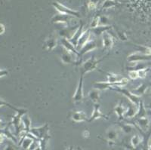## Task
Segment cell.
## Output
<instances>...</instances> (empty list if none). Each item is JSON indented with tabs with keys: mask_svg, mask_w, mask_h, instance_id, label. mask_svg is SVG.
Segmentation results:
<instances>
[{
	"mask_svg": "<svg viewBox=\"0 0 151 150\" xmlns=\"http://www.w3.org/2000/svg\"><path fill=\"white\" fill-rule=\"evenodd\" d=\"M104 58H102V59H99L98 60L94 55L91 56V57L88 58L86 61H85L83 63V66H82V68H81V75H85L88 72H90L93 71L95 69L97 68L98 65L99 64V63L101 61L104 60Z\"/></svg>",
	"mask_w": 151,
	"mask_h": 150,
	"instance_id": "6da1fadb",
	"label": "cell"
},
{
	"mask_svg": "<svg viewBox=\"0 0 151 150\" xmlns=\"http://www.w3.org/2000/svg\"><path fill=\"white\" fill-rule=\"evenodd\" d=\"M110 89L115 90V91H117V92H120L121 94H123V95L125 96L132 104H134V105H135V106H138V105H139L140 97L134 94L132 92H131L130 90L124 88L122 87H114L111 88Z\"/></svg>",
	"mask_w": 151,
	"mask_h": 150,
	"instance_id": "7a4b0ae2",
	"label": "cell"
},
{
	"mask_svg": "<svg viewBox=\"0 0 151 150\" xmlns=\"http://www.w3.org/2000/svg\"><path fill=\"white\" fill-rule=\"evenodd\" d=\"M29 133L33 136H34L36 140H42L45 138V136H48V125L45 124L39 128H30Z\"/></svg>",
	"mask_w": 151,
	"mask_h": 150,
	"instance_id": "3957f363",
	"label": "cell"
},
{
	"mask_svg": "<svg viewBox=\"0 0 151 150\" xmlns=\"http://www.w3.org/2000/svg\"><path fill=\"white\" fill-rule=\"evenodd\" d=\"M52 5L58 11L60 12V14H67V15H70L76 17H80V14L77 11H74L71 9H69V8L66 7L65 5L60 4V2H52Z\"/></svg>",
	"mask_w": 151,
	"mask_h": 150,
	"instance_id": "277c9868",
	"label": "cell"
},
{
	"mask_svg": "<svg viewBox=\"0 0 151 150\" xmlns=\"http://www.w3.org/2000/svg\"><path fill=\"white\" fill-rule=\"evenodd\" d=\"M83 79L84 75H80L79 79V83L76 89V91L73 96V100L74 103L81 102L84 98V93H83Z\"/></svg>",
	"mask_w": 151,
	"mask_h": 150,
	"instance_id": "5b68a950",
	"label": "cell"
},
{
	"mask_svg": "<svg viewBox=\"0 0 151 150\" xmlns=\"http://www.w3.org/2000/svg\"><path fill=\"white\" fill-rule=\"evenodd\" d=\"M97 47H98V45H97L96 42L94 41V40L90 39L89 41L88 42H86V44L79 49V57H81L84 56L86 54L94 51V50L96 49Z\"/></svg>",
	"mask_w": 151,
	"mask_h": 150,
	"instance_id": "8992f818",
	"label": "cell"
},
{
	"mask_svg": "<svg viewBox=\"0 0 151 150\" xmlns=\"http://www.w3.org/2000/svg\"><path fill=\"white\" fill-rule=\"evenodd\" d=\"M150 59V56L145 55L141 52H135L132 53L128 56L127 60L129 63H137L140 61H144V60H148Z\"/></svg>",
	"mask_w": 151,
	"mask_h": 150,
	"instance_id": "52a82bcc",
	"label": "cell"
},
{
	"mask_svg": "<svg viewBox=\"0 0 151 150\" xmlns=\"http://www.w3.org/2000/svg\"><path fill=\"white\" fill-rule=\"evenodd\" d=\"M98 118H106V119H108L107 116H105L104 114H103V113H101L100 104L94 103L92 114H91V117H90L89 119H88V121H89V122H91V121H95V120L98 119Z\"/></svg>",
	"mask_w": 151,
	"mask_h": 150,
	"instance_id": "ba28073f",
	"label": "cell"
},
{
	"mask_svg": "<svg viewBox=\"0 0 151 150\" xmlns=\"http://www.w3.org/2000/svg\"><path fill=\"white\" fill-rule=\"evenodd\" d=\"M102 44L104 49H111L114 44V40L111 34L108 32H105L102 34Z\"/></svg>",
	"mask_w": 151,
	"mask_h": 150,
	"instance_id": "9c48e42d",
	"label": "cell"
},
{
	"mask_svg": "<svg viewBox=\"0 0 151 150\" xmlns=\"http://www.w3.org/2000/svg\"><path fill=\"white\" fill-rule=\"evenodd\" d=\"M60 42H61L62 46L66 51H67L68 52H70V53L73 54L76 56H77L79 57V51L76 49L73 44L70 42V40L65 39V38H61L60 39Z\"/></svg>",
	"mask_w": 151,
	"mask_h": 150,
	"instance_id": "30bf717a",
	"label": "cell"
},
{
	"mask_svg": "<svg viewBox=\"0 0 151 150\" xmlns=\"http://www.w3.org/2000/svg\"><path fill=\"white\" fill-rule=\"evenodd\" d=\"M57 44H58L57 37L54 34H52L45 39L44 42V47L47 51H52L56 48Z\"/></svg>",
	"mask_w": 151,
	"mask_h": 150,
	"instance_id": "8fae6325",
	"label": "cell"
},
{
	"mask_svg": "<svg viewBox=\"0 0 151 150\" xmlns=\"http://www.w3.org/2000/svg\"><path fill=\"white\" fill-rule=\"evenodd\" d=\"M79 28V26L76 25L74 27H67L64 28V29H61L59 32V35L61 36L62 38H65L67 39H70L71 38L73 37V36L74 35L75 32L77 30V29Z\"/></svg>",
	"mask_w": 151,
	"mask_h": 150,
	"instance_id": "7c38bea8",
	"label": "cell"
},
{
	"mask_svg": "<svg viewBox=\"0 0 151 150\" xmlns=\"http://www.w3.org/2000/svg\"><path fill=\"white\" fill-rule=\"evenodd\" d=\"M90 38H91V29H87V30L84 31V32H83L82 36L79 38V41H78L76 49H77L78 51H79V49H80L86 42H88L89 41Z\"/></svg>",
	"mask_w": 151,
	"mask_h": 150,
	"instance_id": "4fadbf2b",
	"label": "cell"
},
{
	"mask_svg": "<svg viewBox=\"0 0 151 150\" xmlns=\"http://www.w3.org/2000/svg\"><path fill=\"white\" fill-rule=\"evenodd\" d=\"M73 16L67 15V14H55L53 17L52 18V22L54 24H67L69 22L70 20L73 18Z\"/></svg>",
	"mask_w": 151,
	"mask_h": 150,
	"instance_id": "5bb4252c",
	"label": "cell"
},
{
	"mask_svg": "<svg viewBox=\"0 0 151 150\" xmlns=\"http://www.w3.org/2000/svg\"><path fill=\"white\" fill-rule=\"evenodd\" d=\"M73 56H76V55L70 53V52H68V51L64 49V51L62 52L61 55H60V60H61L62 63H64V64L75 63L76 60L75 58H73Z\"/></svg>",
	"mask_w": 151,
	"mask_h": 150,
	"instance_id": "9a60e30c",
	"label": "cell"
},
{
	"mask_svg": "<svg viewBox=\"0 0 151 150\" xmlns=\"http://www.w3.org/2000/svg\"><path fill=\"white\" fill-rule=\"evenodd\" d=\"M83 27H84V25H83V24L82 23V24L79 26V28L77 29V30L76 31L74 35L73 36V37L70 39V42L73 44L76 48V46H77V43L79 39V38H80V36H82L83 32H84V31H83Z\"/></svg>",
	"mask_w": 151,
	"mask_h": 150,
	"instance_id": "2e32d148",
	"label": "cell"
},
{
	"mask_svg": "<svg viewBox=\"0 0 151 150\" xmlns=\"http://www.w3.org/2000/svg\"><path fill=\"white\" fill-rule=\"evenodd\" d=\"M73 121L76 122H81V121H88L89 118H88L87 115L83 112V111H77L73 113L72 115Z\"/></svg>",
	"mask_w": 151,
	"mask_h": 150,
	"instance_id": "e0dca14e",
	"label": "cell"
},
{
	"mask_svg": "<svg viewBox=\"0 0 151 150\" xmlns=\"http://www.w3.org/2000/svg\"><path fill=\"white\" fill-rule=\"evenodd\" d=\"M106 137L109 142H115L119 137V131L116 128H109L106 131Z\"/></svg>",
	"mask_w": 151,
	"mask_h": 150,
	"instance_id": "ac0fdd59",
	"label": "cell"
},
{
	"mask_svg": "<svg viewBox=\"0 0 151 150\" xmlns=\"http://www.w3.org/2000/svg\"><path fill=\"white\" fill-rule=\"evenodd\" d=\"M126 109H125V106H123V104L121 102L119 103L116 106H115V108H114V112H115V113L117 115V116H118L119 119H124V118H125L124 116H125V112H126Z\"/></svg>",
	"mask_w": 151,
	"mask_h": 150,
	"instance_id": "d6986e66",
	"label": "cell"
},
{
	"mask_svg": "<svg viewBox=\"0 0 151 150\" xmlns=\"http://www.w3.org/2000/svg\"><path fill=\"white\" fill-rule=\"evenodd\" d=\"M100 95H101V90L98 89L93 88L88 92V97L93 103H99Z\"/></svg>",
	"mask_w": 151,
	"mask_h": 150,
	"instance_id": "ffe728a7",
	"label": "cell"
},
{
	"mask_svg": "<svg viewBox=\"0 0 151 150\" xmlns=\"http://www.w3.org/2000/svg\"><path fill=\"white\" fill-rule=\"evenodd\" d=\"M137 106L134 105V104H132L131 103V104L129 106V107L127 108L126 109V112L125 113V116L124 117L126 118H134L137 114Z\"/></svg>",
	"mask_w": 151,
	"mask_h": 150,
	"instance_id": "44dd1931",
	"label": "cell"
},
{
	"mask_svg": "<svg viewBox=\"0 0 151 150\" xmlns=\"http://www.w3.org/2000/svg\"><path fill=\"white\" fill-rule=\"evenodd\" d=\"M111 29V26H102V25H99L97 27L93 28V29H91V32H93L94 33V35H96V36H102L104 32H107L108 30Z\"/></svg>",
	"mask_w": 151,
	"mask_h": 150,
	"instance_id": "7402d4cb",
	"label": "cell"
},
{
	"mask_svg": "<svg viewBox=\"0 0 151 150\" xmlns=\"http://www.w3.org/2000/svg\"><path fill=\"white\" fill-rule=\"evenodd\" d=\"M34 137H32L30 136L29 133H27V136H26L23 139L22 143H21V146L24 149L28 150L29 149V147L31 146V145L33 144V143L34 142Z\"/></svg>",
	"mask_w": 151,
	"mask_h": 150,
	"instance_id": "603a6c76",
	"label": "cell"
},
{
	"mask_svg": "<svg viewBox=\"0 0 151 150\" xmlns=\"http://www.w3.org/2000/svg\"><path fill=\"white\" fill-rule=\"evenodd\" d=\"M136 122H137V125L139 126V128H141L142 130H144V131H147V129L148 127H149V119H148L147 117L137 118Z\"/></svg>",
	"mask_w": 151,
	"mask_h": 150,
	"instance_id": "cb8c5ba5",
	"label": "cell"
},
{
	"mask_svg": "<svg viewBox=\"0 0 151 150\" xmlns=\"http://www.w3.org/2000/svg\"><path fill=\"white\" fill-rule=\"evenodd\" d=\"M147 116V110L144 107V105L143 103V102L140 101L139 105L137 106V114H136L135 117L134 118H143V117H146Z\"/></svg>",
	"mask_w": 151,
	"mask_h": 150,
	"instance_id": "d4e9b609",
	"label": "cell"
},
{
	"mask_svg": "<svg viewBox=\"0 0 151 150\" xmlns=\"http://www.w3.org/2000/svg\"><path fill=\"white\" fill-rule=\"evenodd\" d=\"M21 121H22V123L24 124V128H25V131H26L27 133H29V130H30L31 128V120L30 118H29V116L27 114L24 115L22 117V118H21Z\"/></svg>",
	"mask_w": 151,
	"mask_h": 150,
	"instance_id": "484cf974",
	"label": "cell"
},
{
	"mask_svg": "<svg viewBox=\"0 0 151 150\" xmlns=\"http://www.w3.org/2000/svg\"><path fill=\"white\" fill-rule=\"evenodd\" d=\"M147 89V86L146 85H144V84H142V85H141L139 87H137V88L134 89L132 92L134 94H135V95L140 97V96L142 95L143 94H144V93L146 92Z\"/></svg>",
	"mask_w": 151,
	"mask_h": 150,
	"instance_id": "4316f807",
	"label": "cell"
},
{
	"mask_svg": "<svg viewBox=\"0 0 151 150\" xmlns=\"http://www.w3.org/2000/svg\"><path fill=\"white\" fill-rule=\"evenodd\" d=\"M106 75H107V82H111V83L119 82V81H120L122 79V77L119 76V75L111 73V72H107Z\"/></svg>",
	"mask_w": 151,
	"mask_h": 150,
	"instance_id": "83f0119b",
	"label": "cell"
},
{
	"mask_svg": "<svg viewBox=\"0 0 151 150\" xmlns=\"http://www.w3.org/2000/svg\"><path fill=\"white\" fill-rule=\"evenodd\" d=\"M141 140H142V139L138 135H134V136H132V139H131V144H132V147L134 149L137 148L138 145L141 143Z\"/></svg>",
	"mask_w": 151,
	"mask_h": 150,
	"instance_id": "f1b7e54d",
	"label": "cell"
},
{
	"mask_svg": "<svg viewBox=\"0 0 151 150\" xmlns=\"http://www.w3.org/2000/svg\"><path fill=\"white\" fill-rule=\"evenodd\" d=\"M121 129L122 130V131L125 132V133H130L131 132L133 131L134 127L131 124H120Z\"/></svg>",
	"mask_w": 151,
	"mask_h": 150,
	"instance_id": "f546056e",
	"label": "cell"
},
{
	"mask_svg": "<svg viewBox=\"0 0 151 150\" xmlns=\"http://www.w3.org/2000/svg\"><path fill=\"white\" fill-rule=\"evenodd\" d=\"M116 5V2H115L114 0H106L102 5V9H110V8L115 6Z\"/></svg>",
	"mask_w": 151,
	"mask_h": 150,
	"instance_id": "4dcf8cb0",
	"label": "cell"
},
{
	"mask_svg": "<svg viewBox=\"0 0 151 150\" xmlns=\"http://www.w3.org/2000/svg\"><path fill=\"white\" fill-rule=\"evenodd\" d=\"M100 24V17H95L91 21V24H90V28L93 29V28L97 27Z\"/></svg>",
	"mask_w": 151,
	"mask_h": 150,
	"instance_id": "1f68e13d",
	"label": "cell"
},
{
	"mask_svg": "<svg viewBox=\"0 0 151 150\" xmlns=\"http://www.w3.org/2000/svg\"><path fill=\"white\" fill-rule=\"evenodd\" d=\"M129 76L131 79L132 80H134V79H137L138 77V72H137V70H130L129 72Z\"/></svg>",
	"mask_w": 151,
	"mask_h": 150,
	"instance_id": "d6a6232c",
	"label": "cell"
},
{
	"mask_svg": "<svg viewBox=\"0 0 151 150\" xmlns=\"http://www.w3.org/2000/svg\"><path fill=\"white\" fill-rule=\"evenodd\" d=\"M140 48H141V53L144 54V55H147V56H150L151 48H150V47H144V46H141Z\"/></svg>",
	"mask_w": 151,
	"mask_h": 150,
	"instance_id": "836d02e7",
	"label": "cell"
},
{
	"mask_svg": "<svg viewBox=\"0 0 151 150\" xmlns=\"http://www.w3.org/2000/svg\"><path fill=\"white\" fill-rule=\"evenodd\" d=\"M117 36H118V38L121 40V41H127L128 38L125 32L117 31Z\"/></svg>",
	"mask_w": 151,
	"mask_h": 150,
	"instance_id": "e575fe53",
	"label": "cell"
},
{
	"mask_svg": "<svg viewBox=\"0 0 151 150\" xmlns=\"http://www.w3.org/2000/svg\"><path fill=\"white\" fill-rule=\"evenodd\" d=\"M138 72V77L141 79H144L147 75V70L146 69H142V70H137Z\"/></svg>",
	"mask_w": 151,
	"mask_h": 150,
	"instance_id": "d590c367",
	"label": "cell"
},
{
	"mask_svg": "<svg viewBox=\"0 0 151 150\" xmlns=\"http://www.w3.org/2000/svg\"><path fill=\"white\" fill-rule=\"evenodd\" d=\"M100 24L102 26H108L107 25V24H108V20H107L106 17H100Z\"/></svg>",
	"mask_w": 151,
	"mask_h": 150,
	"instance_id": "8d00e7d4",
	"label": "cell"
},
{
	"mask_svg": "<svg viewBox=\"0 0 151 150\" xmlns=\"http://www.w3.org/2000/svg\"><path fill=\"white\" fill-rule=\"evenodd\" d=\"M8 73H9V72H8L7 70H0V78H1V77L5 76L6 75H8Z\"/></svg>",
	"mask_w": 151,
	"mask_h": 150,
	"instance_id": "74e56055",
	"label": "cell"
},
{
	"mask_svg": "<svg viewBox=\"0 0 151 150\" xmlns=\"http://www.w3.org/2000/svg\"><path fill=\"white\" fill-rule=\"evenodd\" d=\"M5 26L3 24H0V34H3L4 32H5Z\"/></svg>",
	"mask_w": 151,
	"mask_h": 150,
	"instance_id": "f35d334b",
	"label": "cell"
},
{
	"mask_svg": "<svg viewBox=\"0 0 151 150\" xmlns=\"http://www.w3.org/2000/svg\"><path fill=\"white\" fill-rule=\"evenodd\" d=\"M148 150H151V140L150 141L149 145H148Z\"/></svg>",
	"mask_w": 151,
	"mask_h": 150,
	"instance_id": "ab89813d",
	"label": "cell"
},
{
	"mask_svg": "<svg viewBox=\"0 0 151 150\" xmlns=\"http://www.w3.org/2000/svg\"><path fill=\"white\" fill-rule=\"evenodd\" d=\"M3 141V136L2 135H0V143H2Z\"/></svg>",
	"mask_w": 151,
	"mask_h": 150,
	"instance_id": "60d3db41",
	"label": "cell"
},
{
	"mask_svg": "<svg viewBox=\"0 0 151 150\" xmlns=\"http://www.w3.org/2000/svg\"><path fill=\"white\" fill-rule=\"evenodd\" d=\"M66 150H73V148L72 146H70L68 149H67Z\"/></svg>",
	"mask_w": 151,
	"mask_h": 150,
	"instance_id": "b9f144b4",
	"label": "cell"
},
{
	"mask_svg": "<svg viewBox=\"0 0 151 150\" xmlns=\"http://www.w3.org/2000/svg\"><path fill=\"white\" fill-rule=\"evenodd\" d=\"M2 126V121H0V128H1V127Z\"/></svg>",
	"mask_w": 151,
	"mask_h": 150,
	"instance_id": "7bdbcfd3",
	"label": "cell"
},
{
	"mask_svg": "<svg viewBox=\"0 0 151 150\" xmlns=\"http://www.w3.org/2000/svg\"><path fill=\"white\" fill-rule=\"evenodd\" d=\"M127 150H134V149H131V148H129V149H127Z\"/></svg>",
	"mask_w": 151,
	"mask_h": 150,
	"instance_id": "ee69618b",
	"label": "cell"
}]
</instances>
